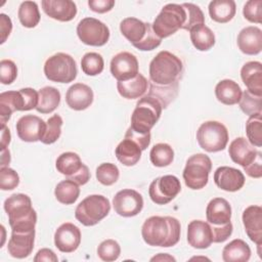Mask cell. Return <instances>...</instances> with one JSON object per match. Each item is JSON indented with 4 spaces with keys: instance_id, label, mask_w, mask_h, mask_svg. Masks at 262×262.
Wrapping results in <instances>:
<instances>
[{
    "instance_id": "49",
    "label": "cell",
    "mask_w": 262,
    "mask_h": 262,
    "mask_svg": "<svg viewBox=\"0 0 262 262\" xmlns=\"http://www.w3.org/2000/svg\"><path fill=\"white\" fill-rule=\"evenodd\" d=\"M17 77L16 64L10 59H2L0 61V81L4 85H9Z\"/></svg>"
},
{
    "instance_id": "17",
    "label": "cell",
    "mask_w": 262,
    "mask_h": 262,
    "mask_svg": "<svg viewBox=\"0 0 262 262\" xmlns=\"http://www.w3.org/2000/svg\"><path fill=\"white\" fill-rule=\"evenodd\" d=\"M244 173L235 168L228 166H221L214 172V182L222 190L237 191L245 184Z\"/></svg>"
},
{
    "instance_id": "23",
    "label": "cell",
    "mask_w": 262,
    "mask_h": 262,
    "mask_svg": "<svg viewBox=\"0 0 262 262\" xmlns=\"http://www.w3.org/2000/svg\"><path fill=\"white\" fill-rule=\"evenodd\" d=\"M238 49L247 55L259 54L262 50V31L258 27L244 28L237 35Z\"/></svg>"
},
{
    "instance_id": "27",
    "label": "cell",
    "mask_w": 262,
    "mask_h": 262,
    "mask_svg": "<svg viewBox=\"0 0 262 262\" xmlns=\"http://www.w3.org/2000/svg\"><path fill=\"white\" fill-rule=\"evenodd\" d=\"M241 78L247 90L262 95V64L260 61H248L241 69Z\"/></svg>"
},
{
    "instance_id": "29",
    "label": "cell",
    "mask_w": 262,
    "mask_h": 262,
    "mask_svg": "<svg viewBox=\"0 0 262 262\" xmlns=\"http://www.w3.org/2000/svg\"><path fill=\"white\" fill-rule=\"evenodd\" d=\"M141 148L130 138H124L116 147L115 155L118 161L127 167L136 165L141 158Z\"/></svg>"
},
{
    "instance_id": "25",
    "label": "cell",
    "mask_w": 262,
    "mask_h": 262,
    "mask_svg": "<svg viewBox=\"0 0 262 262\" xmlns=\"http://www.w3.org/2000/svg\"><path fill=\"white\" fill-rule=\"evenodd\" d=\"M26 111L25 100L19 90L5 91L0 94V122L5 126L13 112Z\"/></svg>"
},
{
    "instance_id": "37",
    "label": "cell",
    "mask_w": 262,
    "mask_h": 262,
    "mask_svg": "<svg viewBox=\"0 0 262 262\" xmlns=\"http://www.w3.org/2000/svg\"><path fill=\"white\" fill-rule=\"evenodd\" d=\"M54 195L60 204L72 205L78 200L80 195L79 184L70 179L62 180L55 186Z\"/></svg>"
},
{
    "instance_id": "33",
    "label": "cell",
    "mask_w": 262,
    "mask_h": 262,
    "mask_svg": "<svg viewBox=\"0 0 262 262\" xmlns=\"http://www.w3.org/2000/svg\"><path fill=\"white\" fill-rule=\"evenodd\" d=\"M81 158L78 154L73 151H66L59 155L55 162L56 170L64 175L67 179H71L74 177L84 166Z\"/></svg>"
},
{
    "instance_id": "11",
    "label": "cell",
    "mask_w": 262,
    "mask_h": 262,
    "mask_svg": "<svg viewBox=\"0 0 262 262\" xmlns=\"http://www.w3.org/2000/svg\"><path fill=\"white\" fill-rule=\"evenodd\" d=\"M78 38L89 46H103L110 39V30L105 24L94 17H84L77 26Z\"/></svg>"
},
{
    "instance_id": "14",
    "label": "cell",
    "mask_w": 262,
    "mask_h": 262,
    "mask_svg": "<svg viewBox=\"0 0 262 262\" xmlns=\"http://www.w3.org/2000/svg\"><path fill=\"white\" fill-rule=\"evenodd\" d=\"M138 68L136 56L127 51L117 53L112 58L110 64L111 74L118 82L133 79L139 73Z\"/></svg>"
},
{
    "instance_id": "48",
    "label": "cell",
    "mask_w": 262,
    "mask_h": 262,
    "mask_svg": "<svg viewBox=\"0 0 262 262\" xmlns=\"http://www.w3.org/2000/svg\"><path fill=\"white\" fill-rule=\"evenodd\" d=\"M262 1L261 0H249L245 3L243 8L244 17L250 23L261 24L262 21Z\"/></svg>"
},
{
    "instance_id": "9",
    "label": "cell",
    "mask_w": 262,
    "mask_h": 262,
    "mask_svg": "<svg viewBox=\"0 0 262 262\" xmlns=\"http://www.w3.org/2000/svg\"><path fill=\"white\" fill-rule=\"evenodd\" d=\"M212 170V161L205 154H195L186 161L182 176L185 185L193 190L204 188Z\"/></svg>"
},
{
    "instance_id": "45",
    "label": "cell",
    "mask_w": 262,
    "mask_h": 262,
    "mask_svg": "<svg viewBox=\"0 0 262 262\" xmlns=\"http://www.w3.org/2000/svg\"><path fill=\"white\" fill-rule=\"evenodd\" d=\"M186 11V21L182 27V30L190 31L192 28L205 24V15L202 9L193 3H182Z\"/></svg>"
},
{
    "instance_id": "28",
    "label": "cell",
    "mask_w": 262,
    "mask_h": 262,
    "mask_svg": "<svg viewBox=\"0 0 262 262\" xmlns=\"http://www.w3.org/2000/svg\"><path fill=\"white\" fill-rule=\"evenodd\" d=\"M146 78L138 73L133 79L128 81H119L117 83V89L119 94L126 99H135L141 97L147 90Z\"/></svg>"
},
{
    "instance_id": "57",
    "label": "cell",
    "mask_w": 262,
    "mask_h": 262,
    "mask_svg": "<svg viewBox=\"0 0 262 262\" xmlns=\"http://www.w3.org/2000/svg\"><path fill=\"white\" fill-rule=\"evenodd\" d=\"M10 163V152L7 148L1 150V167H7Z\"/></svg>"
},
{
    "instance_id": "54",
    "label": "cell",
    "mask_w": 262,
    "mask_h": 262,
    "mask_svg": "<svg viewBox=\"0 0 262 262\" xmlns=\"http://www.w3.org/2000/svg\"><path fill=\"white\" fill-rule=\"evenodd\" d=\"M12 30V23L9 16L5 13L0 14V32H1V44H3Z\"/></svg>"
},
{
    "instance_id": "26",
    "label": "cell",
    "mask_w": 262,
    "mask_h": 262,
    "mask_svg": "<svg viewBox=\"0 0 262 262\" xmlns=\"http://www.w3.org/2000/svg\"><path fill=\"white\" fill-rule=\"evenodd\" d=\"M207 221L211 225H223L231 219V206L223 198H215L206 208Z\"/></svg>"
},
{
    "instance_id": "1",
    "label": "cell",
    "mask_w": 262,
    "mask_h": 262,
    "mask_svg": "<svg viewBox=\"0 0 262 262\" xmlns=\"http://www.w3.org/2000/svg\"><path fill=\"white\" fill-rule=\"evenodd\" d=\"M180 231V222L171 216H151L144 221L141 227L143 241L152 247L175 246L179 242Z\"/></svg>"
},
{
    "instance_id": "16",
    "label": "cell",
    "mask_w": 262,
    "mask_h": 262,
    "mask_svg": "<svg viewBox=\"0 0 262 262\" xmlns=\"http://www.w3.org/2000/svg\"><path fill=\"white\" fill-rule=\"evenodd\" d=\"M81 244V230L71 222L62 223L54 233V245L62 253H73Z\"/></svg>"
},
{
    "instance_id": "20",
    "label": "cell",
    "mask_w": 262,
    "mask_h": 262,
    "mask_svg": "<svg viewBox=\"0 0 262 262\" xmlns=\"http://www.w3.org/2000/svg\"><path fill=\"white\" fill-rule=\"evenodd\" d=\"M43 11L58 21H70L77 14V5L72 0H42Z\"/></svg>"
},
{
    "instance_id": "53",
    "label": "cell",
    "mask_w": 262,
    "mask_h": 262,
    "mask_svg": "<svg viewBox=\"0 0 262 262\" xmlns=\"http://www.w3.org/2000/svg\"><path fill=\"white\" fill-rule=\"evenodd\" d=\"M89 8L97 13H105L113 9L115 6L114 0H89L88 1Z\"/></svg>"
},
{
    "instance_id": "43",
    "label": "cell",
    "mask_w": 262,
    "mask_h": 262,
    "mask_svg": "<svg viewBox=\"0 0 262 262\" xmlns=\"http://www.w3.org/2000/svg\"><path fill=\"white\" fill-rule=\"evenodd\" d=\"M62 123V118L59 115H53L50 117L46 122V129L41 142L44 144L54 143L60 137Z\"/></svg>"
},
{
    "instance_id": "4",
    "label": "cell",
    "mask_w": 262,
    "mask_h": 262,
    "mask_svg": "<svg viewBox=\"0 0 262 262\" xmlns=\"http://www.w3.org/2000/svg\"><path fill=\"white\" fill-rule=\"evenodd\" d=\"M122 35L137 49L150 51L161 45L162 39L152 30L149 23H144L136 17H126L120 23Z\"/></svg>"
},
{
    "instance_id": "2",
    "label": "cell",
    "mask_w": 262,
    "mask_h": 262,
    "mask_svg": "<svg viewBox=\"0 0 262 262\" xmlns=\"http://www.w3.org/2000/svg\"><path fill=\"white\" fill-rule=\"evenodd\" d=\"M11 231L26 232L35 230L37 213L32 207L31 198L25 193H13L4 202Z\"/></svg>"
},
{
    "instance_id": "56",
    "label": "cell",
    "mask_w": 262,
    "mask_h": 262,
    "mask_svg": "<svg viewBox=\"0 0 262 262\" xmlns=\"http://www.w3.org/2000/svg\"><path fill=\"white\" fill-rule=\"evenodd\" d=\"M11 134L10 130L5 126H1V150L7 148V146L10 143Z\"/></svg>"
},
{
    "instance_id": "58",
    "label": "cell",
    "mask_w": 262,
    "mask_h": 262,
    "mask_svg": "<svg viewBox=\"0 0 262 262\" xmlns=\"http://www.w3.org/2000/svg\"><path fill=\"white\" fill-rule=\"evenodd\" d=\"M163 260L164 261H174V262L176 261V259L174 257H172L168 254H164V253H160L159 255H157L150 259V261H163Z\"/></svg>"
},
{
    "instance_id": "50",
    "label": "cell",
    "mask_w": 262,
    "mask_h": 262,
    "mask_svg": "<svg viewBox=\"0 0 262 262\" xmlns=\"http://www.w3.org/2000/svg\"><path fill=\"white\" fill-rule=\"evenodd\" d=\"M213 243H223L225 242L231 234L233 230V226L231 221L223 224V225H211Z\"/></svg>"
},
{
    "instance_id": "55",
    "label": "cell",
    "mask_w": 262,
    "mask_h": 262,
    "mask_svg": "<svg viewBox=\"0 0 262 262\" xmlns=\"http://www.w3.org/2000/svg\"><path fill=\"white\" fill-rule=\"evenodd\" d=\"M35 262H42V261H47V262H57L58 258L55 255V253L47 248L41 249L37 252L36 256L34 257Z\"/></svg>"
},
{
    "instance_id": "7",
    "label": "cell",
    "mask_w": 262,
    "mask_h": 262,
    "mask_svg": "<svg viewBox=\"0 0 262 262\" xmlns=\"http://www.w3.org/2000/svg\"><path fill=\"white\" fill-rule=\"evenodd\" d=\"M111 211V203L101 194L86 196L75 210L76 219L85 226H93L105 218Z\"/></svg>"
},
{
    "instance_id": "21",
    "label": "cell",
    "mask_w": 262,
    "mask_h": 262,
    "mask_svg": "<svg viewBox=\"0 0 262 262\" xmlns=\"http://www.w3.org/2000/svg\"><path fill=\"white\" fill-rule=\"evenodd\" d=\"M187 243L194 249H207L213 243L211 226L203 220H192L187 225Z\"/></svg>"
},
{
    "instance_id": "47",
    "label": "cell",
    "mask_w": 262,
    "mask_h": 262,
    "mask_svg": "<svg viewBox=\"0 0 262 262\" xmlns=\"http://www.w3.org/2000/svg\"><path fill=\"white\" fill-rule=\"evenodd\" d=\"M19 184L17 172L9 167L0 168V188L2 190H12Z\"/></svg>"
},
{
    "instance_id": "15",
    "label": "cell",
    "mask_w": 262,
    "mask_h": 262,
    "mask_svg": "<svg viewBox=\"0 0 262 262\" xmlns=\"http://www.w3.org/2000/svg\"><path fill=\"white\" fill-rule=\"evenodd\" d=\"M15 128L19 139L26 142H37L41 141L45 133L46 123L38 116L26 115L17 120Z\"/></svg>"
},
{
    "instance_id": "31",
    "label": "cell",
    "mask_w": 262,
    "mask_h": 262,
    "mask_svg": "<svg viewBox=\"0 0 262 262\" xmlns=\"http://www.w3.org/2000/svg\"><path fill=\"white\" fill-rule=\"evenodd\" d=\"M210 17L219 24L230 21L236 12V5L233 0H213L209 3Z\"/></svg>"
},
{
    "instance_id": "18",
    "label": "cell",
    "mask_w": 262,
    "mask_h": 262,
    "mask_svg": "<svg viewBox=\"0 0 262 262\" xmlns=\"http://www.w3.org/2000/svg\"><path fill=\"white\" fill-rule=\"evenodd\" d=\"M243 224L248 237L258 247L262 245V208L257 205L247 207L243 212Z\"/></svg>"
},
{
    "instance_id": "36",
    "label": "cell",
    "mask_w": 262,
    "mask_h": 262,
    "mask_svg": "<svg viewBox=\"0 0 262 262\" xmlns=\"http://www.w3.org/2000/svg\"><path fill=\"white\" fill-rule=\"evenodd\" d=\"M189 33L192 45L200 51H208L215 44V35L205 24L192 28Z\"/></svg>"
},
{
    "instance_id": "24",
    "label": "cell",
    "mask_w": 262,
    "mask_h": 262,
    "mask_svg": "<svg viewBox=\"0 0 262 262\" xmlns=\"http://www.w3.org/2000/svg\"><path fill=\"white\" fill-rule=\"evenodd\" d=\"M257 152L256 147L252 145L246 137H236L230 142L228 147V154L232 162L243 168L255 160Z\"/></svg>"
},
{
    "instance_id": "10",
    "label": "cell",
    "mask_w": 262,
    "mask_h": 262,
    "mask_svg": "<svg viewBox=\"0 0 262 262\" xmlns=\"http://www.w3.org/2000/svg\"><path fill=\"white\" fill-rule=\"evenodd\" d=\"M199 145L208 152L223 150L228 142L227 128L218 121L204 122L196 131Z\"/></svg>"
},
{
    "instance_id": "52",
    "label": "cell",
    "mask_w": 262,
    "mask_h": 262,
    "mask_svg": "<svg viewBox=\"0 0 262 262\" xmlns=\"http://www.w3.org/2000/svg\"><path fill=\"white\" fill-rule=\"evenodd\" d=\"M246 174L252 178H261L262 177V154L258 150L255 160L244 167Z\"/></svg>"
},
{
    "instance_id": "46",
    "label": "cell",
    "mask_w": 262,
    "mask_h": 262,
    "mask_svg": "<svg viewBox=\"0 0 262 262\" xmlns=\"http://www.w3.org/2000/svg\"><path fill=\"white\" fill-rule=\"evenodd\" d=\"M121 254V247L115 239L108 238L101 242L97 248V255L102 261L112 262L117 260Z\"/></svg>"
},
{
    "instance_id": "22",
    "label": "cell",
    "mask_w": 262,
    "mask_h": 262,
    "mask_svg": "<svg viewBox=\"0 0 262 262\" xmlns=\"http://www.w3.org/2000/svg\"><path fill=\"white\" fill-rule=\"evenodd\" d=\"M94 94L92 89L83 83H75L66 93V102L74 111H84L93 102Z\"/></svg>"
},
{
    "instance_id": "42",
    "label": "cell",
    "mask_w": 262,
    "mask_h": 262,
    "mask_svg": "<svg viewBox=\"0 0 262 262\" xmlns=\"http://www.w3.org/2000/svg\"><path fill=\"white\" fill-rule=\"evenodd\" d=\"M238 104L242 112L249 117L260 114L262 113V95H256L249 90H245L242 93Z\"/></svg>"
},
{
    "instance_id": "32",
    "label": "cell",
    "mask_w": 262,
    "mask_h": 262,
    "mask_svg": "<svg viewBox=\"0 0 262 262\" xmlns=\"http://www.w3.org/2000/svg\"><path fill=\"white\" fill-rule=\"evenodd\" d=\"M250 257L251 249L241 238L231 241L222 250V259L225 262H247L250 260Z\"/></svg>"
},
{
    "instance_id": "12",
    "label": "cell",
    "mask_w": 262,
    "mask_h": 262,
    "mask_svg": "<svg viewBox=\"0 0 262 262\" xmlns=\"http://www.w3.org/2000/svg\"><path fill=\"white\" fill-rule=\"evenodd\" d=\"M180 191V180L174 175H164L154 179L148 188L149 198L157 205L170 203Z\"/></svg>"
},
{
    "instance_id": "30",
    "label": "cell",
    "mask_w": 262,
    "mask_h": 262,
    "mask_svg": "<svg viewBox=\"0 0 262 262\" xmlns=\"http://www.w3.org/2000/svg\"><path fill=\"white\" fill-rule=\"evenodd\" d=\"M242 93L243 92L239 85L230 79L221 80L215 87V95L217 100L225 105H233L238 103Z\"/></svg>"
},
{
    "instance_id": "3",
    "label": "cell",
    "mask_w": 262,
    "mask_h": 262,
    "mask_svg": "<svg viewBox=\"0 0 262 262\" xmlns=\"http://www.w3.org/2000/svg\"><path fill=\"white\" fill-rule=\"evenodd\" d=\"M183 70V63L178 56L163 50L149 63V79L157 85H169L181 79Z\"/></svg>"
},
{
    "instance_id": "40",
    "label": "cell",
    "mask_w": 262,
    "mask_h": 262,
    "mask_svg": "<svg viewBox=\"0 0 262 262\" xmlns=\"http://www.w3.org/2000/svg\"><path fill=\"white\" fill-rule=\"evenodd\" d=\"M260 114H255L250 116L246 122V133L247 139L249 142L256 146L260 147L262 145V120Z\"/></svg>"
},
{
    "instance_id": "34",
    "label": "cell",
    "mask_w": 262,
    "mask_h": 262,
    "mask_svg": "<svg viewBox=\"0 0 262 262\" xmlns=\"http://www.w3.org/2000/svg\"><path fill=\"white\" fill-rule=\"evenodd\" d=\"M59 102V90L51 86H45L38 91V104L36 111L41 114H50L57 108Z\"/></svg>"
},
{
    "instance_id": "19",
    "label": "cell",
    "mask_w": 262,
    "mask_h": 262,
    "mask_svg": "<svg viewBox=\"0 0 262 262\" xmlns=\"http://www.w3.org/2000/svg\"><path fill=\"white\" fill-rule=\"evenodd\" d=\"M35 244V230L26 232L11 231L7 244V251L11 257L24 259L31 255Z\"/></svg>"
},
{
    "instance_id": "13",
    "label": "cell",
    "mask_w": 262,
    "mask_h": 262,
    "mask_svg": "<svg viewBox=\"0 0 262 262\" xmlns=\"http://www.w3.org/2000/svg\"><path fill=\"white\" fill-rule=\"evenodd\" d=\"M115 212L122 217H133L138 215L143 208L142 195L131 188L118 191L113 199Z\"/></svg>"
},
{
    "instance_id": "51",
    "label": "cell",
    "mask_w": 262,
    "mask_h": 262,
    "mask_svg": "<svg viewBox=\"0 0 262 262\" xmlns=\"http://www.w3.org/2000/svg\"><path fill=\"white\" fill-rule=\"evenodd\" d=\"M125 137L130 138L134 142H136L139 145V147L141 148V150H145L147 148V146L149 145V143H150V132L149 133H144V134L137 133L134 130H132L130 127L126 131Z\"/></svg>"
},
{
    "instance_id": "35",
    "label": "cell",
    "mask_w": 262,
    "mask_h": 262,
    "mask_svg": "<svg viewBox=\"0 0 262 262\" xmlns=\"http://www.w3.org/2000/svg\"><path fill=\"white\" fill-rule=\"evenodd\" d=\"M179 81L169 85H157L150 82L147 94L155 97L161 103L162 107L166 108L177 97Z\"/></svg>"
},
{
    "instance_id": "38",
    "label": "cell",
    "mask_w": 262,
    "mask_h": 262,
    "mask_svg": "<svg viewBox=\"0 0 262 262\" xmlns=\"http://www.w3.org/2000/svg\"><path fill=\"white\" fill-rule=\"evenodd\" d=\"M18 19L25 28H35L40 21V12L36 2L24 1L20 3L17 11Z\"/></svg>"
},
{
    "instance_id": "39",
    "label": "cell",
    "mask_w": 262,
    "mask_h": 262,
    "mask_svg": "<svg viewBox=\"0 0 262 262\" xmlns=\"http://www.w3.org/2000/svg\"><path fill=\"white\" fill-rule=\"evenodd\" d=\"M149 159L156 167H167L174 160V150L168 143H157L150 149Z\"/></svg>"
},
{
    "instance_id": "41",
    "label": "cell",
    "mask_w": 262,
    "mask_h": 262,
    "mask_svg": "<svg viewBox=\"0 0 262 262\" xmlns=\"http://www.w3.org/2000/svg\"><path fill=\"white\" fill-rule=\"evenodd\" d=\"M104 68L102 56L97 52H87L81 59V69L87 76H97Z\"/></svg>"
},
{
    "instance_id": "44",
    "label": "cell",
    "mask_w": 262,
    "mask_h": 262,
    "mask_svg": "<svg viewBox=\"0 0 262 262\" xmlns=\"http://www.w3.org/2000/svg\"><path fill=\"white\" fill-rule=\"evenodd\" d=\"M119 176V168L113 163H102L96 168V179L103 185H113L118 181Z\"/></svg>"
},
{
    "instance_id": "8",
    "label": "cell",
    "mask_w": 262,
    "mask_h": 262,
    "mask_svg": "<svg viewBox=\"0 0 262 262\" xmlns=\"http://www.w3.org/2000/svg\"><path fill=\"white\" fill-rule=\"evenodd\" d=\"M44 74L49 81L67 84L76 79L78 70L74 57L64 52H57L46 59Z\"/></svg>"
},
{
    "instance_id": "5",
    "label": "cell",
    "mask_w": 262,
    "mask_h": 262,
    "mask_svg": "<svg viewBox=\"0 0 262 262\" xmlns=\"http://www.w3.org/2000/svg\"><path fill=\"white\" fill-rule=\"evenodd\" d=\"M161 103L152 96L146 94L141 97L131 115L130 128L137 133H149L162 115Z\"/></svg>"
},
{
    "instance_id": "6",
    "label": "cell",
    "mask_w": 262,
    "mask_h": 262,
    "mask_svg": "<svg viewBox=\"0 0 262 262\" xmlns=\"http://www.w3.org/2000/svg\"><path fill=\"white\" fill-rule=\"evenodd\" d=\"M186 21V11L182 4H166L151 24L156 35L163 39L182 29Z\"/></svg>"
}]
</instances>
